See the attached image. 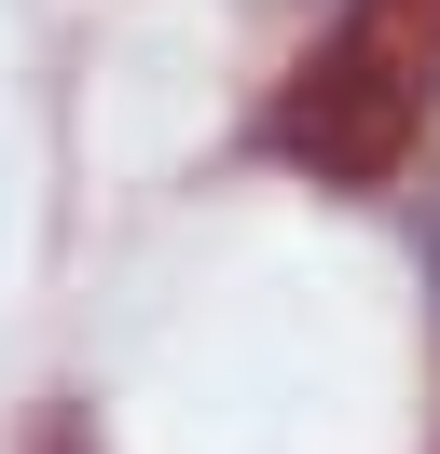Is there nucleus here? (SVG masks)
Returning <instances> with one entry per match:
<instances>
[{"label": "nucleus", "instance_id": "1", "mask_svg": "<svg viewBox=\"0 0 440 454\" xmlns=\"http://www.w3.org/2000/svg\"><path fill=\"white\" fill-rule=\"evenodd\" d=\"M427 111H440V42L412 0H358L344 28L302 42V69L275 83L262 138L289 152L317 193H385V179H412V152H427Z\"/></svg>", "mask_w": 440, "mask_h": 454}, {"label": "nucleus", "instance_id": "2", "mask_svg": "<svg viewBox=\"0 0 440 454\" xmlns=\"http://www.w3.org/2000/svg\"><path fill=\"white\" fill-rule=\"evenodd\" d=\"M412 262H427V303H440V193L412 207Z\"/></svg>", "mask_w": 440, "mask_h": 454}]
</instances>
